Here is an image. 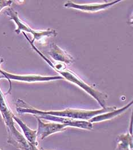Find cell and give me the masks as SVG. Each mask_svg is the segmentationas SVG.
Segmentation results:
<instances>
[{
    "label": "cell",
    "instance_id": "6da1fadb",
    "mask_svg": "<svg viewBox=\"0 0 133 150\" xmlns=\"http://www.w3.org/2000/svg\"><path fill=\"white\" fill-rule=\"evenodd\" d=\"M117 110L115 107H110L106 108H102L99 110L86 111L76 109H66L62 111H45L37 110L36 108L29 105L24 101L18 99L16 102V110L20 114L31 113L33 115L39 116L41 115H49L52 116L68 117L75 120H89L92 117L104 113L109 112Z\"/></svg>",
    "mask_w": 133,
    "mask_h": 150
},
{
    "label": "cell",
    "instance_id": "5b68a950",
    "mask_svg": "<svg viewBox=\"0 0 133 150\" xmlns=\"http://www.w3.org/2000/svg\"><path fill=\"white\" fill-rule=\"evenodd\" d=\"M0 74L2 75V76H0V79L5 78L8 79L9 81L10 89L8 91V92H9L12 88L11 81V80L24 81L27 83H34V82H38V81H48L50 80H60V79H63L62 77L59 76H44L37 75H15V74H12L7 72L4 70L1 71Z\"/></svg>",
    "mask_w": 133,
    "mask_h": 150
},
{
    "label": "cell",
    "instance_id": "7c38bea8",
    "mask_svg": "<svg viewBox=\"0 0 133 150\" xmlns=\"http://www.w3.org/2000/svg\"><path fill=\"white\" fill-rule=\"evenodd\" d=\"M133 136L130 132L121 134L117 138L115 150H133Z\"/></svg>",
    "mask_w": 133,
    "mask_h": 150
},
{
    "label": "cell",
    "instance_id": "5bb4252c",
    "mask_svg": "<svg viewBox=\"0 0 133 150\" xmlns=\"http://www.w3.org/2000/svg\"><path fill=\"white\" fill-rule=\"evenodd\" d=\"M30 150H39L37 148V146L30 144Z\"/></svg>",
    "mask_w": 133,
    "mask_h": 150
},
{
    "label": "cell",
    "instance_id": "3957f363",
    "mask_svg": "<svg viewBox=\"0 0 133 150\" xmlns=\"http://www.w3.org/2000/svg\"><path fill=\"white\" fill-rule=\"evenodd\" d=\"M40 56L45 61H46L49 65H50L55 71L60 73L62 77L65 78L70 82L73 83L85 90V92L88 93L90 96H91L97 100V102L102 107V108H106L108 107L106 106V100L108 99V95L106 94L97 91L94 88L86 84L78 76H77L72 71L68 69L64 64L58 63L54 65L43 54H41Z\"/></svg>",
    "mask_w": 133,
    "mask_h": 150
},
{
    "label": "cell",
    "instance_id": "e0dca14e",
    "mask_svg": "<svg viewBox=\"0 0 133 150\" xmlns=\"http://www.w3.org/2000/svg\"><path fill=\"white\" fill-rule=\"evenodd\" d=\"M0 150H2V149H0Z\"/></svg>",
    "mask_w": 133,
    "mask_h": 150
},
{
    "label": "cell",
    "instance_id": "30bf717a",
    "mask_svg": "<svg viewBox=\"0 0 133 150\" xmlns=\"http://www.w3.org/2000/svg\"><path fill=\"white\" fill-rule=\"evenodd\" d=\"M13 119L21 128L24 134L25 138L28 142V143L30 144H33L38 146V143L37 140V130H33L30 129L23 120H21L18 117L15 116L14 115L13 116Z\"/></svg>",
    "mask_w": 133,
    "mask_h": 150
},
{
    "label": "cell",
    "instance_id": "9a60e30c",
    "mask_svg": "<svg viewBox=\"0 0 133 150\" xmlns=\"http://www.w3.org/2000/svg\"><path fill=\"white\" fill-rule=\"evenodd\" d=\"M4 62V60L3 58H2V57H0V66H1V64L3 63ZM1 71H2V69L0 68V74H1Z\"/></svg>",
    "mask_w": 133,
    "mask_h": 150
},
{
    "label": "cell",
    "instance_id": "9c48e42d",
    "mask_svg": "<svg viewBox=\"0 0 133 150\" xmlns=\"http://www.w3.org/2000/svg\"><path fill=\"white\" fill-rule=\"evenodd\" d=\"M50 56L54 60L70 64L74 62V59L73 57L68 53L66 51L62 50L55 43H53L50 45V50L49 52Z\"/></svg>",
    "mask_w": 133,
    "mask_h": 150
},
{
    "label": "cell",
    "instance_id": "ba28073f",
    "mask_svg": "<svg viewBox=\"0 0 133 150\" xmlns=\"http://www.w3.org/2000/svg\"><path fill=\"white\" fill-rule=\"evenodd\" d=\"M121 1H114L109 3L105 4H84V5H79L75 3H74L72 1H68L65 4L64 6L66 8H74L75 9L80 10L84 12H96L102 10L106 9L111 6H113L117 3L120 2Z\"/></svg>",
    "mask_w": 133,
    "mask_h": 150
},
{
    "label": "cell",
    "instance_id": "7a4b0ae2",
    "mask_svg": "<svg viewBox=\"0 0 133 150\" xmlns=\"http://www.w3.org/2000/svg\"><path fill=\"white\" fill-rule=\"evenodd\" d=\"M0 113L8 132V143L20 150H30V144L14 125L13 116L0 88Z\"/></svg>",
    "mask_w": 133,
    "mask_h": 150
},
{
    "label": "cell",
    "instance_id": "277c9868",
    "mask_svg": "<svg viewBox=\"0 0 133 150\" xmlns=\"http://www.w3.org/2000/svg\"><path fill=\"white\" fill-rule=\"evenodd\" d=\"M6 13L7 15L10 17V19L13 20L17 25V28L15 30V32L17 34H20L21 32H27L30 33L33 38L31 41L32 43H34L35 40H41L43 38L46 37H55L57 35V32L52 29H48L46 30H34L30 26L26 24L22 20H21L18 17V13L14 11L11 8H8Z\"/></svg>",
    "mask_w": 133,
    "mask_h": 150
},
{
    "label": "cell",
    "instance_id": "4fadbf2b",
    "mask_svg": "<svg viewBox=\"0 0 133 150\" xmlns=\"http://www.w3.org/2000/svg\"><path fill=\"white\" fill-rule=\"evenodd\" d=\"M12 1H9V0H0V12L1 11L8 6H11L12 4Z\"/></svg>",
    "mask_w": 133,
    "mask_h": 150
},
{
    "label": "cell",
    "instance_id": "52a82bcc",
    "mask_svg": "<svg viewBox=\"0 0 133 150\" xmlns=\"http://www.w3.org/2000/svg\"><path fill=\"white\" fill-rule=\"evenodd\" d=\"M40 119H44L54 122H57L65 125L66 127L70 126L74 127L80 128L87 130H91L93 128V125L89 121L75 120L68 117H63L49 115H41L38 116Z\"/></svg>",
    "mask_w": 133,
    "mask_h": 150
},
{
    "label": "cell",
    "instance_id": "8992f818",
    "mask_svg": "<svg viewBox=\"0 0 133 150\" xmlns=\"http://www.w3.org/2000/svg\"><path fill=\"white\" fill-rule=\"evenodd\" d=\"M36 118L38 122V129L37 130V138L41 140L45 139L49 135L58 132H62L66 129V126L65 125L51 122L46 123H44L41 119L34 115Z\"/></svg>",
    "mask_w": 133,
    "mask_h": 150
},
{
    "label": "cell",
    "instance_id": "2e32d148",
    "mask_svg": "<svg viewBox=\"0 0 133 150\" xmlns=\"http://www.w3.org/2000/svg\"><path fill=\"white\" fill-rule=\"evenodd\" d=\"M43 150V149H41V150Z\"/></svg>",
    "mask_w": 133,
    "mask_h": 150
},
{
    "label": "cell",
    "instance_id": "8fae6325",
    "mask_svg": "<svg viewBox=\"0 0 133 150\" xmlns=\"http://www.w3.org/2000/svg\"><path fill=\"white\" fill-rule=\"evenodd\" d=\"M133 103V101H132L128 104H127L126 105H125V107H123L121 108L115 110L114 111H110L109 112L104 113H102L101 115H97V116L92 117L91 119H90L89 122L90 123H93L100 122H102V121L110 120L111 119H113L115 117L117 116L118 115L121 114L124 111H125L126 110H127L130 107H131Z\"/></svg>",
    "mask_w": 133,
    "mask_h": 150
}]
</instances>
